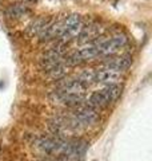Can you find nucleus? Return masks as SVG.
I'll list each match as a JSON object with an SVG mask.
<instances>
[{"instance_id": "nucleus-6", "label": "nucleus", "mask_w": 152, "mask_h": 161, "mask_svg": "<svg viewBox=\"0 0 152 161\" xmlns=\"http://www.w3.org/2000/svg\"><path fill=\"white\" fill-rule=\"evenodd\" d=\"M121 80V73H116L112 70L99 67L95 70V82L111 85V83H119Z\"/></svg>"}, {"instance_id": "nucleus-9", "label": "nucleus", "mask_w": 152, "mask_h": 161, "mask_svg": "<svg viewBox=\"0 0 152 161\" xmlns=\"http://www.w3.org/2000/svg\"><path fill=\"white\" fill-rule=\"evenodd\" d=\"M85 105H88V106L98 110V109H104V108L109 106L111 102L108 101V98L100 92V90H98V92H94L87 98V103Z\"/></svg>"}, {"instance_id": "nucleus-5", "label": "nucleus", "mask_w": 152, "mask_h": 161, "mask_svg": "<svg viewBox=\"0 0 152 161\" xmlns=\"http://www.w3.org/2000/svg\"><path fill=\"white\" fill-rule=\"evenodd\" d=\"M131 64H132V58L129 55H120V57L107 59L100 67L112 70V71H116V73H123L127 69H129Z\"/></svg>"}, {"instance_id": "nucleus-7", "label": "nucleus", "mask_w": 152, "mask_h": 161, "mask_svg": "<svg viewBox=\"0 0 152 161\" xmlns=\"http://www.w3.org/2000/svg\"><path fill=\"white\" fill-rule=\"evenodd\" d=\"M32 12V8L27 6L25 3H16V4H11L7 9H6V15L9 19H20L23 16H27Z\"/></svg>"}, {"instance_id": "nucleus-10", "label": "nucleus", "mask_w": 152, "mask_h": 161, "mask_svg": "<svg viewBox=\"0 0 152 161\" xmlns=\"http://www.w3.org/2000/svg\"><path fill=\"white\" fill-rule=\"evenodd\" d=\"M121 90H123V87H121L120 83H111V85H104V86L100 89V92L108 98V101L111 103H112L120 97Z\"/></svg>"}, {"instance_id": "nucleus-8", "label": "nucleus", "mask_w": 152, "mask_h": 161, "mask_svg": "<svg viewBox=\"0 0 152 161\" xmlns=\"http://www.w3.org/2000/svg\"><path fill=\"white\" fill-rule=\"evenodd\" d=\"M68 67H69V66L64 62V59H63L62 62L55 63V64H52V66H49V67H47V69H43V70H44L45 74H47L49 78L60 80V79H64V77L67 75Z\"/></svg>"}, {"instance_id": "nucleus-3", "label": "nucleus", "mask_w": 152, "mask_h": 161, "mask_svg": "<svg viewBox=\"0 0 152 161\" xmlns=\"http://www.w3.org/2000/svg\"><path fill=\"white\" fill-rule=\"evenodd\" d=\"M71 117L79 124V126H91V125H95L100 118L98 110L85 103H80L78 106H75Z\"/></svg>"}, {"instance_id": "nucleus-11", "label": "nucleus", "mask_w": 152, "mask_h": 161, "mask_svg": "<svg viewBox=\"0 0 152 161\" xmlns=\"http://www.w3.org/2000/svg\"><path fill=\"white\" fill-rule=\"evenodd\" d=\"M49 22H51V19L38 18V19L32 20V22L28 24L27 31L29 32V35H40V34L44 31V28L48 26V23H49Z\"/></svg>"}, {"instance_id": "nucleus-1", "label": "nucleus", "mask_w": 152, "mask_h": 161, "mask_svg": "<svg viewBox=\"0 0 152 161\" xmlns=\"http://www.w3.org/2000/svg\"><path fill=\"white\" fill-rule=\"evenodd\" d=\"M83 28H84V20L80 15L78 14L68 15V16L60 19L58 39L63 43H68L69 40L78 38Z\"/></svg>"}, {"instance_id": "nucleus-2", "label": "nucleus", "mask_w": 152, "mask_h": 161, "mask_svg": "<svg viewBox=\"0 0 152 161\" xmlns=\"http://www.w3.org/2000/svg\"><path fill=\"white\" fill-rule=\"evenodd\" d=\"M127 42H128V38L124 34H115L109 38L96 40L95 46L96 50H98L99 57H108V55H114L120 48H123L127 44Z\"/></svg>"}, {"instance_id": "nucleus-4", "label": "nucleus", "mask_w": 152, "mask_h": 161, "mask_svg": "<svg viewBox=\"0 0 152 161\" xmlns=\"http://www.w3.org/2000/svg\"><path fill=\"white\" fill-rule=\"evenodd\" d=\"M105 27H103L99 23H94L89 24V26H84V28L82 30V32L76 39L80 44H87V43H92L99 40V38L103 35Z\"/></svg>"}, {"instance_id": "nucleus-12", "label": "nucleus", "mask_w": 152, "mask_h": 161, "mask_svg": "<svg viewBox=\"0 0 152 161\" xmlns=\"http://www.w3.org/2000/svg\"><path fill=\"white\" fill-rule=\"evenodd\" d=\"M25 2H29V3H36V2H39V0H25Z\"/></svg>"}]
</instances>
